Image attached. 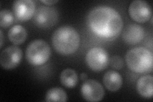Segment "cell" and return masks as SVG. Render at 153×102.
Instances as JSON below:
<instances>
[{"label":"cell","mask_w":153,"mask_h":102,"mask_svg":"<svg viewBox=\"0 0 153 102\" xmlns=\"http://www.w3.org/2000/svg\"><path fill=\"white\" fill-rule=\"evenodd\" d=\"M144 29L137 24H130L124 29L123 38L124 42L129 45H135L144 38Z\"/></svg>","instance_id":"11"},{"label":"cell","mask_w":153,"mask_h":102,"mask_svg":"<svg viewBox=\"0 0 153 102\" xmlns=\"http://www.w3.org/2000/svg\"><path fill=\"white\" fill-rule=\"evenodd\" d=\"M61 83L67 88H74L78 83V75L76 72L71 68H66L60 75Z\"/></svg>","instance_id":"15"},{"label":"cell","mask_w":153,"mask_h":102,"mask_svg":"<svg viewBox=\"0 0 153 102\" xmlns=\"http://www.w3.org/2000/svg\"><path fill=\"white\" fill-rule=\"evenodd\" d=\"M152 53L144 47H135L128 51L125 56L126 64L131 71L145 74L152 71Z\"/></svg>","instance_id":"3"},{"label":"cell","mask_w":153,"mask_h":102,"mask_svg":"<svg viewBox=\"0 0 153 102\" xmlns=\"http://www.w3.org/2000/svg\"><path fill=\"white\" fill-rule=\"evenodd\" d=\"M128 12L132 19L140 23L148 21L152 16L149 4L142 0H135L132 1L129 6Z\"/></svg>","instance_id":"8"},{"label":"cell","mask_w":153,"mask_h":102,"mask_svg":"<svg viewBox=\"0 0 153 102\" xmlns=\"http://www.w3.org/2000/svg\"><path fill=\"white\" fill-rule=\"evenodd\" d=\"M13 15L18 20L26 21L30 19L35 12V4L32 0H17L13 4Z\"/></svg>","instance_id":"10"},{"label":"cell","mask_w":153,"mask_h":102,"mask_svg":"<svg viewBox=\"0 0 153 102\" xmlns=\"http://www.w3.org/2000/svg\"><path fill=\"white\" fill-rule=\"evenodd\" d=\"M88 23L94 33L105 38L116 36L123 26L120 14L114 8L107 6L93 8L88 13Z\"/></svg>","instance_id":"1"},{"label":"cell","mask_w":153,"mask_h":102,"mask_svg":"<svg viewBox=\"0 0 153 102\" xmlns=\"http://www.w3.org/2000/svg\"><path fill=\"white\" fill-rule=\"evenodd\" d=\"M13 14L9 10L4 9L0 12V26L1 28H7L11 26L14 21Z\"/></svg>","instance_id":"17"},{"label":"cell","mask_w":153,"mask_h":102,"mask_svg":"<svg viewBox=\"0 0 153 102\" xmlns=\"http://www.w3.org/2000/svg\"><path fill=\"white\" fill-rule=\"evenodd\" d=\"M20 48L12 45L4 48L0 55V64L3 69L11 70L17 66L22 57Z\"/></svg>","instance_id":"7"},{"label":"cell","mask_w":153,"mask_h":102,"mask_svg":"<svg viewBox=\"0 0 153 102\" xmlns=\"http://www.w3.org/2000/svg\"><path fill=\"white\" fill-rule=\"evenodd\" d=\"M80 91L84 99L88 101H101L105 95V91L101 84L93 79L85 80Z\"/></svg>","instance_id":"9"},{"label":"cell","mask_w":153,"mask_h":102,"mask_svg":"<svg viewBox=\"0 0 153 102\" xmlns=\"http://www.w3.org/2000/svg\"><path fill=\"white\" fill-rule=\"evenodd\" d=\"M103 82L105 87L112 92L118 91L123 84V79L121 75L118 72L113 70H110L105 73Z\"/></svg>","instance_id":"12"},{"label":"cell","mask_w":153,"mask_h":102,"mask_svg":"<svg viewBox=\"0 0 153 102\" xmlns=\"http://www.w3.org/2000/svg\"><path fill=\"white\" fill-rule=\"evenodd\" d=\"M41 2L47 4V5H52V4L58 2V1L57 0H42Z\"/></svg>","instance_id":"19"},{"label":"cell","mask_w":153,"mask_h":102,"mask_svg":"<svg viewBox=\"0 0 153 102\" xmlns=\"http://www.w3.org/2000/svg\"><path fill=\"white\" fill-rule=\"evenodd\" d=\"M45 101L65 102L68 100V96L65 91L59 87L51 88L47 92L45 95Z\"/></svg>","instance_id":"16"},{"label":"cell","mask_w":153,"mask_h":102,"mask_svg":"<svg viewBox=\"0 0 153 102\" xmlns=\"http://www.w3.org/2000/svg\"><path fill=\"white\" fill-rule=\"evenodd\" d=\"M153 78L151 75L143 76L137 82V90L142 97L151 98L153 95Z\"/></svg>","instance_id":"13"},{"label":"cell","mask_w":153,"mask_h":102,"mask_svg":"<svg viewBox=\"0 0 153 102\" xmlns=\"http://www.w3.org/2000/svg\"><path fill=\"white\" fill-rule=\"evenodd\" d=\"M0 33H1V36H0V37H1V47H3V31L2 30H0Z\"/></svg>","instance_id":"21"},{"label":"cell","mask_w":153,"mask_h":102,"mask_svg":"<svg viewBox=\"0 0 153 102\" xmlns=\"http://www.w3.org/2000/svg\"><path fill=\"white\" fill-rule=\"evenodd\" d=\"M51 54L49 45L44 40L38 39L31 42L26 51V60L34 66L44 65L50 58Z\"/></svg>","instance_id":"4"},{"label":"cell","mask_w":153,"mask_h":102,"mask_svg":"<svg viewBox=\"0 0 153 102\" xmlns=\"http://www.w3.org/2000/svg\"><path fill=\"white\" fill-rule=\"evenodd\" d=\"M85 61L91 70L100 71L105 70L109 64V56L106 50L100 47H93L85 56Z\"/></svg>","instance_id":"5"},{"label":"cell","mask_w":153,"mask_h":102,"mask_svg":"<svg viewBox=\"0 0 153 102\" xmlns=\"http://www.w3.org/2000/svg\"><path fill=\"white\" fill-rule=\"evenodd\" d=\"M111 65L115 69L120 70L123 67V60L119 56H114L111 60Z\"/></svg>","instance_id":"18"},{"label":"cell","mask_w":153,"mask_h":102,"mask_svg":"<svg viewBox=\"0 0 153 102\" xmlns=\"http://www.w3.org/2000/svg\"><path fill=\"white\" fill-rule=\"evenodd\" d=\"M9 40L14 45H19L25 42L27 38V31L21 25L12 26L8 33Z\"/></svg>","instance_id":"14"},{"label":"cell","mask_w":153,"mask_h":102,"mask_svg":"<svg viewBox=\"0 0 153 102\" xmlns=\"http://www.w3.org/2000/svg\"><path fill=\"white\" fill-rule=\"evenodd\" d=\"M52 45L57 52L62 55L75 53L79 47L80 38L75 29L70 26L59 27L52 36Z\"/></svg>","instance_id":"2"},{"label":"cell","mask_w":153,"mask_h":102,"mask_svg":"<svg viewBox=\"0 0 153 102\" xmlns=\"http://www.w3.org/2000/svg\"><path fill=\"white\" fill-rule=\"evenodd\" d=\"M59 14L53 7H40L33 16V21L36 25L42 28H48L53 26L58 21Z\"/></svg>","instance_id":"6"},{"label":"cell","mask_w":153,"mask_h":102,"mask_svg":"<svg viewBox=\"0 0 153 102\" xmlns=\"http://www.w3.org/2000/svg\"><path fill=\"white\" fill-rule=\"evenodd\" d=\"M88 78V75L86 74H85V73H82V74H80V79L82 80L83 81H85L86 80V79H87Z\"/></svg>","instance_id":"20"}]
</instances>
